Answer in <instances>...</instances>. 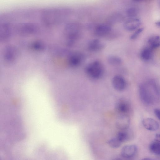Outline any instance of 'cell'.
Returning <instances> with one entry per match:
<instances>
[{"label": "cell", "mask_w": 160, "mask_h": 160, "mask_svg": "<svg viewBox=\"0 0 160 160\" xmlns=\"http://www.w3.org/2000/svg\"><path fill=\"white\" fill-rule=\"evenodd\" d=\"M138 91L140 99L145 105H152L159 98V88L157 83L153 80H149L140 84Z\"/></svg>", "instance_id": "cell-1"}, {"label": "cell", "mask_w": 160, "mask_h": 160, "mask_svg": "<svg viewBox=\"0 0 160 160\" xmlns=\"http://www.w3.org/2000/svg\"><path fill=\"white\" fill-rule=\"evenodd\" d=\"M86 71L87 74L91 78L98 79L102 76L104 72V68L99 61H95L88 66Z\"/></svg>", "instance_id": "cell-2"}, {"label": "cell", "mask_w": 160, "mask_h": 160, "mask_svg": "<svg viewBox=\"0 0 160 160\" xmlns=\"http://www.w3.org/2000/svg\"><path fill=\"white\" fill-rule=\"evenodd\" d=\"M112 83L113 88L119 91L124 90L127 86L125 80L123 77L120 75H115L113 78Z\"/></svg>", "instance_id": "cell-3"}, {"label": "cell", "mask_w": 160, "mask_h": 160, "mask_svg": "<svg viewBox=\"0 0 160 160\" xmlns=\"http://www.w3.org/2000/svg\"><path fill=\"white\" fill-rule=\"evenodd\" d=\"M138 148L133 144L128 145L122 147L121 151V155L125 158H129L133 157L137 153Z\"/></svg>", "instance_id": "cell-4"}, {"label": "cell", "mask_w": 160, "mask_h": 160, "mask_svg": "<svg viewBox=\"0 0 160 160\" xmlns=\"http://www.w3.org/2000/svg\"><path fill=\"white\" fill-rule=\"evenodd\" d=\"M116 111L120 115H126L130 110L128 102L124 100H120L117 102L115 106Z\"/></svg>", "instance_id": "cell-5"}, {"label": "cell", "mask_w": 160, "mask_h": 160, "mask_svg": "<svg viewBox=\"0 0 160 160\" xmlns=\"http://www.w3.org/2000/svg\"><path fill=\"white\" fill-rule=\"evenodd\" d=\"M130 120L127 115H120L116 120V127L121 130H127L129 127Z\"/></svg>", "instance_id": "cell-6"}, {"label": "cell", "mask_w": 160, "mask_h": 160, "mask_svg": "<svg viewBox=\"0 0 160 160\" xmlns=\"http://www.w3.org/2000/svg\"><path fill=\"white\" fill-rule=\"evenodd\" d=\"M140 20L136 18H132L128 19L124 23V27L129 31H132L136 29L141 24Z\"/></svg>", "instance_id": "cell-7"}, {"label": "cell", "mask_w": 160, "mask_h": 160, "mask_svg": "<svg viewBox=\"0 0 160 160\" xmlns=\"http://www.w3.org/2000/svg\"><path fill=\"white\" fill-rule=\"evenodd\" d=\"M144 127L150 131H155L159 128V124L155 120L151 118H146L142 120Z\"/></svg>", "instance_id": "cell-8"}, {"label": "cell", "mask_w": 160, "mask_h": 160, "mask_svg": "<svg viewBox=\"0 0 160 160\" xmlns=\"http://www.w3.org/2000/svg\"><path fill=\"white\" fill-rule=\"evenodd\" d=\"M111 30V28L109 25L105 24H101L97 26L95 32L98 36H102L108 34Z\"/></svg>", "instance_id": "cell-9"}, {"label": "cell", "mask_w": 160, "mask_h": 160, "mask_svg": "<svg viewBox=\"0 0 160 160\" xmlns=\"http://www.w3.org/2000/svg\"><path fill=\"white\" fill-rule=\"evenodd\" d=\"M157 139L152 141L150 144L149 146V150L152 153L159 155L160 154V142L158 138H159V135H156Z\"/></svg>", "instance_id": "cell-10"}, {"label": "cell", "mask_w": 160, "mask_h": 160, "mask_svg": "<svg viewBox=\"0 0 160 160\" xmlns=\"http://www.w3.org/2000/svg\"><path fill=\"white\" fill-rule=\"evenodd\" d=\"M153 50L148 47L141 51L140 57L142 60L147 61L151 59L152 57Z\"/></svg>", "instance_id": "cell-11"}, {"label": "cell", "mask_w": 160, "mask_h": 160, "mask_svg": "<svg viewBox=\"0 0 160 160\" xmlns=\"http://www.w3.org/2000/svg\"><path fill=\"white\" fill-rule=\"evenodd\" d=\"M149 48L153 50L159 46L160 38L158 35L153 36L150 38L148 41Z\"/></svg>", "instance_id": "cell-12"}, {"label": "cell", "mask_w": 160, "mask_h": 160, "mask_svg": "<svg viewBox=\"0 0 160 160\" xmlns=\"http://www.w3.org/2000/svg\"><path fill=\"white\" fill-rule=\"evenodd\" d=\"M104 47L103 44L98 39L92 41L89 44V48L91 51H96L102 50Z\"/></svg>", "instance_id": "cell-13"}, {"label": "cell", "mask_w": 160, "mask_h": 160, "mask_svg": "<svg viewBox=\"0 0 160 160\" xmlns=\"http://www.w3.org/2000/svg\"><path fill=\"white\" fill-rule=\"evenodd\" d=\"M117 138L122 143L130 140L131 137V134L127 130H121L118 132Z\"/></svg>", "instance_id": "cell-14"}, {"label": "cell", "mask_w": 160, "mask_h": 160, "mask_svg": "<svg viewBox=\"0 0 160 160\" xmlns=\"http://www.w3.org/2000/svg\"><path fill=\"white\" fill-rule=\"evenodd\" d=\"M108 62L110 65L118 66L121 64L122 60L119 57L114 55H111L108 58Z\"/></svg>", "instance_id": "cell-15"}, {"label": "cell", "mask_w": 160, "mask_h": 160, "mask_svg": "<svg viewBox=\"0 0 160 160\" xmlns=\"http://www.w3.org/2000/svg\"><path fill=\"white\" fill-rule=\"evenodd\" d=\"M108 143L110 147L113 148H118L122 144L116 137L109 139L108 142Z\"/></svg>", "instance_id": "cell-16"}, {"label": "cell", "mask_w": 160, "mask_h": 160, "mask_svg": "<svg viewBox=\"0 0 160 160\" xmlns=\"http://www.w3.org/2000/svg\"><path fill=\"white\" fill-rule=\"evenodd\" d=\"M138 13V9L135 7H131L128 9L126 11L127 15L131 18H135Z\"/></svg>", "instance_id": "cell-17"}, {"label": "cell", "mask_w": 160, "mask_h": 160, "mask_svg": "<svg viewBox=\"0 0 160 160\" xmlns=\"http://www.w3.org/2000/svg\"><path fill=\"white\" fill-rule=\"evenodd\" d=\"M143 28H141L138 29L130 37V39H134L136 38L143 31Z\"/></svg>", "instance_id": "cell-18"}, {"label": "cell", "mask_w": 160, "mask_h": 160, "mask_svg": "<svg viewBox=\"0 0 160 160\" xmlns=\"http://www.w3.org/2000/svg\"><path fill=\"white\" fill-rule=\"evenodd\" d=\"M154 113L157 118L159 119L160 116V111L158 108H156L154 110Z\"/></svg>", "instance_id": "cell-19"}, {"label": "cell", "mask_w": 160, "mask_h": 160, "mask_svg": "<svg viewBox=\"0 0 160 160\" xmlns=\"http://www.w3.org/2000/svg\"><path fill=\"white\" fill-rule=\"evenodd\" d=\"M141 160H155V159L151 158H145L142 159Z\"/></svg>", "instance_id": "cell-20"}, {"label": "cell", "mask_w": 160, "mask_h": 160, "mask_svg": "<svg viewBox=\"0 0 160 160\" xmlns=\"http://www.w3.org/2000/svg\"><path fill=\"white\" fill-rule=\"evenodd\" d=\"M113 160H124L122 159L121 158H117L114 159Z\"/></svg>", "instance_id": "cell-21"}, {"label": "cell", "mask_w": 160, "mask_h": 160, "mask_svg": "<svg viewBox=\"0 0 160 160\" xmlns=\"http://www.w3.org/2000/svg\"><path fill=\"white\" fill-rule=\"evenodd\" d=\"M156 24L158 25V26H159V24H160V23H159V22H156Z\"/></svg>", "instance_id": "cell-22"}]
</instances>
